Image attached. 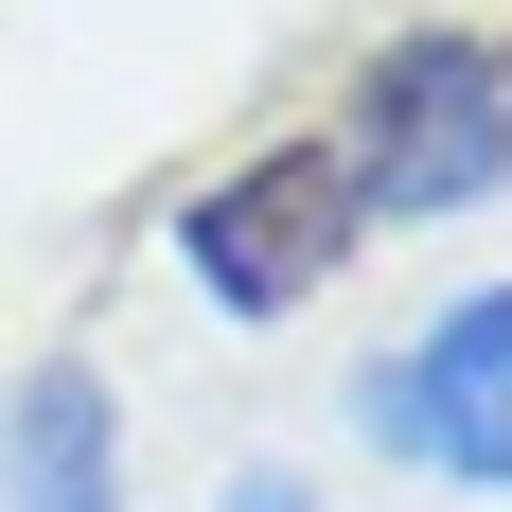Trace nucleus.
I'll list each match as a JSON object with an SVG mask.
<instances>
[{
	"label": "nucleus",
	"mask_w": 512,
	"mask_h": 512,
	"mask_svg": "<svg viewBox=\"0 0 512 512\" xmlns=\"http://www.w3.org/2000/svg\"><path fill=\"white\" fill-rule=\"evenodd\" d=\"M0 512H124V407H106V371H18V407H0Z\"/></svg>",
	"instance_id": "nucleus-4"
},
{
	"label": "nucleus",
	"mask_w": 512,
	"mask_h": 512,
	"mask_svg": "<svg viewBox=\"0 0 512 512\" xmlns=\"http://www.w3.org/2000/svg\"><path fill=\"white\" fill-rule=\"evenodd\" d=\"M354 248H371V212H354V177H336V142H265V159H230V177L177 212V265H195L212 318H301Z\"/></svg>",
	"instance_id": "nucleus-2"
},
{
	"label": "nucleus",
	"mask_w": 512,
	"mask_h": 512,
	"mask_svg": "<svg viewBox=\"0 0 512 512\" xmlns=\"http://www.w3.org/2000/svg\"><path fill=\"white\" fill-rule=\"evenodd\" d=\"M336 177H354L371 230H424V212H477L512 177V53L495 36H389L336 89Z\"/></svg>",
	"instance_id": "nucleus-1"
},
{
	"label": "nucleus",
	"mask_w": 512,
	"mask_h": 512,
	"mask_svg": "<svg viewBox=\"0 0 512 512\" xmlns=\"http://www.w3.org/2000/svg\"><path fill=\"white\" fill-rule=\"evenodd\" d=\"M212 512H318V495H301V477H230Z\"/></svg>",
	"instance_id": "nucleus-5"
},
{
	"label": "nucleus",
	"mask_w": 512,
	"mask_h": 512,
	"mask_svg": "<svg viewBox=\"0 0 512 512\" xmlns=\"http://www.w3.org/2000/svg\"><path fill=\"white\" fill-rule=\"evenodd\" d=\"M354 442H389L407 477H477V495H512V283L442 301L407 354L354 371Z\"/></svg>",
	"instance_id": "nucleus-3"
}]
</instances>
